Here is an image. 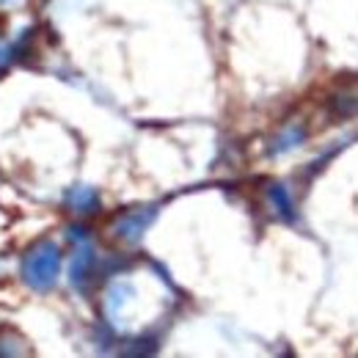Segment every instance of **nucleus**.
Returning <instances> with one entry per match:
<instances>
[{
  "label": "nucleus",
  "instance_id": "f257e3e1",
  "mask_svg": "<svg viewBox=\"0 0 358 358\" xmlns=\"http://www.w3.org/2000/svg\"><path fill=\"white\" fill-rule=\"evenodd\" d=\"M61 248L52 240H39L34 243L20 262V275L25 281V287H31L34 292H50L61 275Z\"/></svg>",
  "mask_w": 358,
  "mask_h": 358
},
{
  "label": "nucleus",
  "instance_id": "f03ea898",
  "mask_svg": "<svg viewBox=\"0 0 358 358\" xmlns=\"http://www.w3.org/2000/svg\"><path fill=\"white\" fill-rule=\"evenodd\" d=\"M155 218H157V207H155V204H143V207L127 210V213H122V215L113 221L110 234H113L119 243H124V245H135V243L146 234V229L155 224Z\"/></svg>",
  "mask_w": 358,
  "mask_h": 358
},
{
  "label": "nucleus",
  "instance_id": "7ed1b4c3",
  "mask_svg": "<svg viewBox=\"0 0 358 358\" xmlns=\"http://www.w3.org/2000/svg\"><path fill=\"white\" fill-rule=\"evenodd\" d=\"M96 268H99V259H96V251L91 248V240L78 243L72 265H69V284H72V289L86 295L94 287V281H96Z\"/></svg>",
  "mask_w": 358,
  "mask_h": 358
},
{
  "label": "nucleus",
  "instance_id": "20e7f679",
  "mask_svg": "<svg viewBox=\"0 0 358 358\" xmlns=\"http://www.w3.org/2000/svg\"><path fill=\"white\" fill-rule=\"evenodd\" d=\"M306 138H309V127H306V122H289V124H284L278 133L270 138L268 155L270 157H284V155L295 152L298 146H303V143H306Z\"/></svg>",
  "mask_w": 358,
  "mask_h": 358
},
{
  "label": "nucleus",
  "instance_id": "39448f33",
  "mask_svg": "<svg viewBox=\"0 0 358 358\" xmlns=\"http://www.w3.org/2000/svg\"><path fill=\"white\" fill-rule=\"evenodd\" d=\"M64 207L78 218H91L102 210V199L89 185H75L64 193Z\"/></svg>",
  "mask_w": 358,
  "mask_h": 358
},
{
  "label": "nucleus",
  "instance_id": "423d86ee",
  "mask_svg": "<svg viewBox=\"0 0 358 358\" xmlns=\"http://www.w3.org/2000/svg\"><path fill=\"white\" fill-rule=\"evenodd\" d=\"M265 199H268L270 210H273V215L278 221H284V224H295L298 221V207H295V199L287 190V185L270 182L268 187H265Z\"/></svg>",
  "mask_w": 358,
  "mask_h": 358
},
{
  "label": "nucleus",
  "instance_id": "0eeeda50",
  "mask_svg": "<svg viewBox=\"0 0 358 358\" xmlns=\"http://www.w3.org/2000/svg\"><path fill=\"white\" fill-rule=\"evenodd\" d=\"M328 110L336 119H358V86H342L328 96Z\"/></svg>",
  "mask_w": 358,
  "mask_h": 358
},
{
  "label": "nucleus",
  "instance_id": "6e6552de",
  "mask_svg": "<svg viewBox=\"0 0 358 358\" xmlns=\"http://www.w3.org/2000/svg\"><path fill=\"white\" fill-rule=\"evenodd\" d=\"M127 298H133V284H127V281L113 284V287L108 289V312L116 314L127 303Z\"/></svg>",
  "mask_w": 358,
  "mask_h": 358
},
{
  "label": "nucleus",
  "instance_id": "1a4fd4ad",
  "mask_svg": "<svg viewBox=\"0 0 358 358\" xmlns=\"http://www.w3.org/2000/svg\"><path fill=\"white\" fill-rule=\"evenodd\" d=\"M66 237H69L75 245H78V243H86V240H91L89 229H86V226H69V229H66Z\"/></svg>",
  "mask_w": 358,
  "mask_h": 358
},
{
  "label": "nucleus",
  "instance_id": "9d476101",
  "mask_svg": "<svg viewBox=\"0 0 358 358\" xmlns=\"http://www.w3.org/2000/svg\"><path fill=\"white\" fill-rule=\"evenodd\" d=\"M8 61H11V50H3V47H0V72L8 66Z\"/></svg>",
  "mask_w": 358,
  "mask_h": 358
},
{
  "label": "nucleus",
  "instance_id": "9b49d317",
  "mask_svg": "<svg viewBox=\"0 0 358 358\" xmlns=\"http://www.w3.org/2000/svg\"><path fill=\"white\" fill-rule=\"evenodd\" d=\"M17 0H0V8H8V6H14Z\"/></svg>",
  "mask_w": 358,
  "mask_h": 358
}]
</instances>
